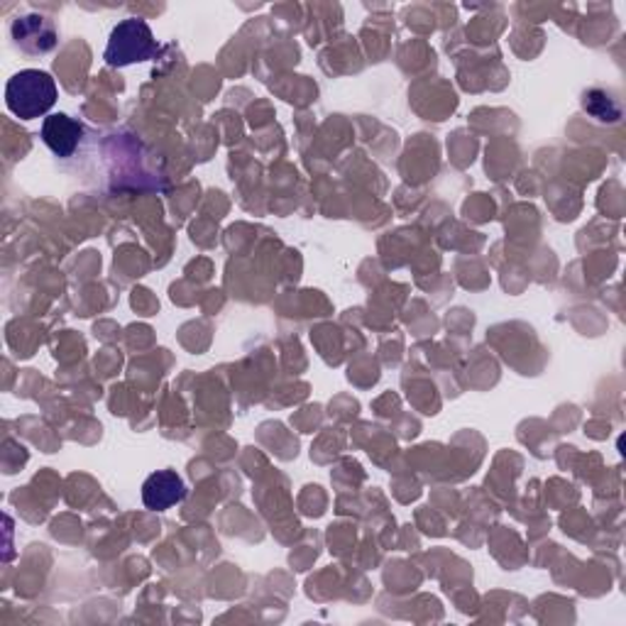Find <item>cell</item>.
Listing matches in <instances>:
<instances>
[{"label": "cell", "instance_id": "1", "mask_svg": "<svg viewBox=\"0 0 626 626\" xmlns=\"http://www.w3.org/2000/svg\"><path fill=\"white\" fill-rule=\"evenodd\" d=\"M8 111L20 121H35L52 111L57 103L54 78L39 69H25L10 78L5 86Z\"/></svg>", "mask_w": 626, "mask_h": 626}, {"label": "cell", "instance_id": "2", "mask_svg": "<svg viewBox=\"0 0 626 626\" xmlns=\"http://www.w3.org/2000/svg\"><path fill=\"white\" fill-rule=\"evenodd\" d=\"M159 45L152 35L150 25L140 17H127L113 27L106 47V64L108 66H131L137 62L155 59Z\"/></svg>", "mask_w": 626, "mask_h": 626}, {"label": "cell", "instance_id": "3", "mask_svg": "<svg viewBox=\"0 0 626 626\" xmlns=\"http://www.w3.org/2000/svg\"><path fill=\"white\" fill-rule=\"evenodd\" d=\"M10 35L27 54H47L59 45V33L52 20L37 13L15 17L13 25H10Z\"/></svg>", "mask_w": 626, "mask_h": 626}, {"label": "cell", "instance_id": "4", "mask_svg": "<svg viewBox=\"0 0 626 626\" xmlns=\"http://www.w3.org/2000/svg\"><path fill=\"white\" fill-rule=\"evenodd\" d=\"M84 137V125L72 115H47L42 123V140L57 157H72Z\"/></svg>", "mask_w": 626, "mask_h": 626}, {"label": "cell", "instance_id": "5", "mask_svg": "<svg viewBox=\"0 0 626 626\" xmlns=\"http://www.w3.org/2000/svg\"><path fill=\"white\" fill-rule=\"evenodd\" d=\"M186 496V484L174 470H157L143 484V502L147 510L164 512Z\"/></svg>", "mask_w": 626, "mask_h": 626}, {"label": "cell", "instance_id": "6", "mask_svg": "<svg viewBox=\"0 0 626 626\" xmlns=\"http://www.w3.org/2000/svg\"><path fill=\"white\" fill-rule=\"evenodd\" d=\"M582 108L588 111L592 118H598L600 123H617L619 121V106L612 101V98L604 94V91H598V88H592V91H588L582 96Z\"/></svg>", "mask_w": 626, "mask_h": 626}]
</instances>
